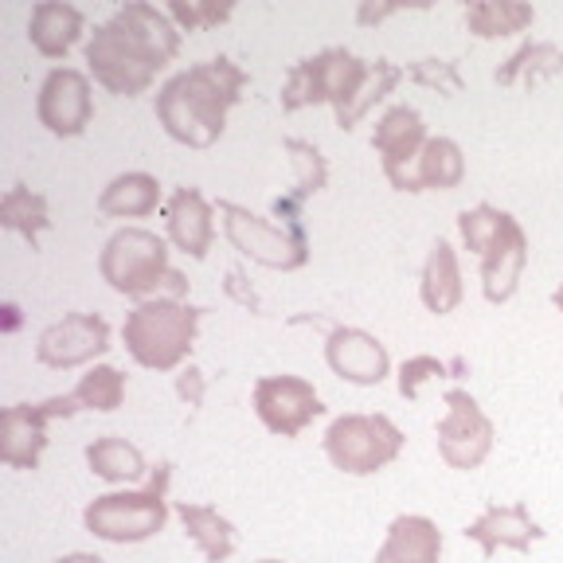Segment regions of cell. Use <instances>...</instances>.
<instances>
[{
	"instance_id": "1",
	"label": "cell",
	"mask_w": 563,
	"mask_h": 563,
	"mask_svg": "<svg viewBox=\"0 0 563 563\" xmlns=\"http://www.w3.org/2000/svg\"><path fill=\"white\" fill-rule=\"evenodd\" d=\"M176 52H180V27L165 9L145 0L122 4L106 24L90 32L82 47L95 82H102L118 98L145 95L153 79L176 59Z\"/></svg>"
},
{
	"instance_id": "2",
	"label": "cell",
	"mask_w": 563,
	"mask_h": 563,
	"mask_svg": "<svg viewBox=\"0 0 563 563\" xmlns=\"http://www.w3.org/2000/svg\"><path fill=\"white\" fill-rule=\"evenodd\" d=\"M407 70H399L396 63L387 59H361L349 47H325V52L309 55V59L294 63L282 87V110L298 114L306 106L329 102L336 114L341 130H352L368 114L379 98H387L391 90L404 82Z\"/></svg>"
},
{
	"instance_id": "3",
	"label": "cell",
	"mask_w": 563,
	"mask_h": 563,
	"mask_svg": "<svg viewBox=\"0 0 563 563\" xmlns=\"http://www.w3.org/2000/svg\"><path fill=\"white\" fill-rule=\"evenodd\" d=\"M246 70L228 55L192 63L157 90V122L188 150H211L228 130L231 106H239Z\"/></svg>"
},
{
	"instance_id": "4",
	"label": "cell",
	"mask_w": 563,
	"mask_h": 563,
	"mask_svg": "<svg viewBox=\"0 0 563 563\" xmlns=\"http://www.w3.org/2000/svg\"><path fill=\"white\" fill-rule=\"evenodd\" d=\"M457 231L466 251L482 255V294L493 306L517 294L520 274L528 266V235L509 211L493 208V203H474V208L457 211Z\"/></svg>"
},
{
	"instance_id": "5",
	"label": "cell",
	"mask_w": 563,
	"mask_h": 563,
	"mask_svg": "<svg viewBox=\"0 0 563 563\" xmlns=\"http://www.w3.org/2000/svg\"><path fill=\"white\" fill-rule=\"evenodd\" d=\"M200 313L203 309L185 306L180 298L137 301V306L125 313V325H122L125 352H130L141 368L173 372L176 364H185L188 352H192Z\"/></svg>"
},
{
	"instance_id": "6",
	"label": "cell",
	"mask_w": 563,
	"mask_h": 563,
	"mask_svg": "<svg viewBox=\"0 0 563 563\" xmlns=\"http://www.w3.org/2000/svg\"><path fill=\"white\" fill-rule=\"evenodd\" d=\"M168 482H173V466L161 462L157 474L141 489L95 497L82 512V525L90 537L106 540V544H141V540L157 537L168 520Z\"/></svg>"
},
{
	"instance_id": "7",
	"label": "cell",
	"mask_w": 563,
	"mask_h": 563,
	"mask_svg": "<svg viewBox=\"0 0 563 563\" xmlns=\"http://www.w3.org/2000/svg\"><path fill=\"white\" fill-rule=\"evenodd\" d=\"M98 274L110 290L125 294V298H145L153 290L173 286L176 294L188 290V282L176 271H168V243L157 231L145 228H122L106 239L102 255H98Z\"/></svg>"
},
{
	"instance_id": "8",
	"label": "cell",
	"mask_w": 563,
	"mask_h": 563,
	"mask_svg": "<svg viewBox=\"0 0 563 563\" xmlns=\"http://www.w3.org/2000/svg\"><path fill=\"white\" fill-rule=\"evenodd\" d=\"M216 211H220L228 243L243 258H251V263L266 266V271H301L309 263V243L301 220L271 223L263 216H255L251 208L231 200H220Z\"/></svg>"
},
{
	"instance_id": "9",
	"label": "cell",
	"mask_w": 563,
	"mask_h": 563,
	"mask_svg": "<svg viewBox=\"0 0 563 563\" xmlns=\"http://www.w3.org/2000/svg\"><path fill=\"white\" fill-rule=\"evenodd\" d=\"M404 431L387 415H341L329 422L325 454L341 474L368 477L391 466L404 450Z\"/></svg>"
},
{
	"instance_id": "10",
	"label": "cell",
	"mask_w": 563,
	"mask_h": 563,
	"mask_svg": "<svg viewBox=\"0 0 563 563\" xmlns=\"http://www.w3.org/2000/svg\"><path fill=\"white\" fill-rule=\"evenodd\" d=\"M427 122L415 106H391L384 110V118L376 122V133H372V150L379 157V168L391 180L396 192H419L415 185V168H419V157L427 150Z\"/></svg>"
},
{
	"instance_id": "11",
	"label": "cell",
	"mask_w": 563,
	"mask_h": 563,
	"mask_svg": "<svg viewBox=\"0 0 563 563\" xmlns=\"http://www.w3.org/2000/svg\"><path fill=\"white\" fill-rule=\"evenodd\" d=\"M79 411L75 396H52L44 404H16L0 415V462L12 470H35L47 450V422Z\"/></svg>"
},
{
	"instance_id": "12",
	"label": "cell",
	"mask_w": 563,
	"mask_h": 563,
	"mask_svg": "<svg viewBox=\"0 0 563 563\" xmlns=\"http://www.w3.org/2000/svg\"><path fill=\"white\" fill-rule=\"evenodd\" d=\"M439 434V457L450 470H477L493 450V422L470 391L450 387L446 415L434 427Z\"/></svg>"
},
{
	"instance_id": "13",
	"label": "cell",
	"mask_w": 563,
	"mask_h": 563,
	"mask_svg": "<svg viewBox=\"0 0 563 563\" xmlns=\"http://www.w3.org/2000/svg\"><path fill=\"white\" fill-rule=\"evenodd\" d=\"M251 404H255L258 422L271 434H282V439H294L317 415H325L321 396L301 376H263L251 391Z\"/></svg>"
},
{
	"instance_id": "14",
	"label": "cell",
	"mask_w": 563,
	"mask_h": 563,
	"mask_svg": "<svg viewBox=\"0 0 563 563\" xmlns=\"http://www.w3.org/2000/svg\"><path fill=\"white\" fill-rule=\"evenodd\" d=\"M35 118L55 137H79L95 118L90 79L75 67H55L35 98Z\"/></svg>"
},
{
	"instance_id": "15",
	"label": "cell",
	"mask_w": 563,
	"mask_h": 563,
	"mask_svg": "<svg viewBox=\"0 0 563 563\" xmlns=\"http://www.w3.org/2000/svg\"><path fill=\"white\" fill-rule=\"evenodd\" d=\"M110 349V325L98 313H67L35 341V361L44 368H79Z\"/></svg>"
},
{
	"instance_id": "16",
	"label": "cell",
	"mask_w": 563,
	"mask_h": 563,
	"mask_svg": "<svg viewBox=\"0 0 563 563\" xmlns=\"http://www.w3.org/2000/svg\"><path fill=\"white\" fill-rule=\"evenodd\" d=\"M466 540H474L482 548V555L489 560L497 548H512V552H532L537 540H544V528L532 520L525 501L512 505H485V512L466 525Z\"/></svg>"
},
{
	"instance_id": "17",
	"label": "cell",
	"mask_w": 563,
	"mask_h": 563,
	"mask_svg": "<svg viewBox=\"0 0 563 563\" xmlns=\"http://www.w3.org/2000/svg\"><path fill=\"white\" fill-rule=\"evenodd\" d=\"M325 361L336 376L349 379V384H361V387L379 384V379L387 376V368H391L384 344H379L372 333L352 329V325H336L333 333H329Z\"/></svg>"
},
{
	"instance_id": "18",
	"label": "cell",
	"mask_w": 563,
	"mask_h": 563,
	"mask_svg": "<svg viewBox=\"0 0 563 563\" xmlns=\"http://www.w3.org/2000/svg\"><path fill=\"white\" fill-rule=\"evenodd\" d=\"M165 228L176 251H185L188 258H208L211 239H216V211L203 200L200 188H176L165 203Z\"/></svg>"
},
{
	"instance_id": "19",
	"label": "cell",
	"mask_w": 563,
	"mask_h": 563,
	"mask_svg": "<svg viewBox=\"0 0 563 563\" xmlns=\"http://www.w3.org/2000/svg\"><path fill=\"white\" fill-rule=\"evenodd\" d=\"M442 560V532L431 517L407 512L387 525V537L376 552V563H439Z\"/></svg>"
},
{
	"instance_id": "20",
	"label": "cell",
	"mask_w": 563,
	"mask_h": 563,
	"mask_svg": "<svg viewBox=\"0 0 563 563\" xmlns=\"http://www.w3.org/2000/svg\"><path fill=\"white\" fill-rule=\"evenodd\" d=\"M82 12L75 4H63V0H40L27 20V40L44 59H67V52L79 44L82 35Z\"/></svg>"
},
{
	"instance_id": "21",
	"label": "cell",
	"mask_w": 563,
	"mask_h": 563,
	"mask_svg": "<svg viewBox=\"0 0 563 563\" xmlns=\"http://www.w3.org/2000/svg\"><path fill=\"white\" fill-rule=\"evenodd\" d=\"M462 271H457V251L446 239H434L431 255L422 263L419 274V298L431 313H454L462 306Z\"/></svg>"
},
{
	"instance_id": "22",
	"label": "cell",
	"mask_w": 563,
	"mask_h": 563,
	"mask_svg": "<svg viewBox=\"0 0 563 563\" xmlns=\"http://www.w3.org/2000/svg\"><path fill=\"white\" fill-rule=\"evenodd\" d=\"M173 509L208 563H223L231 552H235V525H231L220 509H211V505H192V501H176Z\"/></svg>"
},
{
	"instance_id": "23",
	"label": "cell",
	"mask_w": 563,
	"mask_h": 563,
	"mask_svg": "<svg viewBox=\"0 0 563 563\" xmlns=\"http://www.w3.org/2000/svg\"><path fill=\"white\" fill-rule=\"evenodd\" d=\"M161 203V180L150 173H122L98 192V211L114 220H141L157 211Z\"/></svg>"
},
{
	"instance_id": "24",
	"label": "cell",
	"mask_w": 563,
	"mask_h": 563,
	"mask_svg": "<svg viewBox=\"0 0 563 563\" xmlns=\"http://www.w3.org/2000/svg\"><path fill=\"white\" fill-rule=\"evenodd\" d=\"M87 466L95 477L110 485H125V482H141L145 477V457L133 442L118 439V434H102L87 446Z\"/></svg>"
},
{
	"instance_id": "25",
	"label": "cell",
	"mask_w": 563,
	"mask_h": 563,
	"mask_svg": "<svg viewBox=\"0 0 563 563\" xmlns=\"http://www.w3.org/2000/svg\"><path fill=\"white\" fill-rule=\"evenodd\" d=\"M537 20V9L525 0H477L466 9V27L477 40H501V35H517Z\"/></svg>"
},
{
	"instance_id": "26",
	"label": "cell",
	"mask_w": 563,
	"mask_h": 563,
	"mask_svg": "<svg viewBox=\"0 0 563 563\" xmlns=\"http://www.w3.org/2000/svg\"><path fill=\"white\" fill-rule=\"evenodd\" d=\"M282 150L290 153L294 165H298V185H294L290 200H278V203H274V211H278L282 220H298V216H294V208H298L301 200H309V196H317L321 188H325L329 165H325V157H321V150H317L313 141L286 137V141H282Z\"/></svg>"
},
{
	"instance_id": "27",
	"label": "cell",
	"mask_w": 563,
	"mask_h": 563,
	"mask_svg": "<svg viewBox=\"0 0 563 563\" xmlns=\"http://www.w3.org/2000/svg\"><path fill=\"white\" fill-rule=\"evenodd\" d=\"M466 180V157L457 150V141L450 137H431L427 141V150L419 157V168H415V185L419 192L427 188H439V192H450Z\"/></svg>"
},
{
	"instance_id": "28",
	"label": "cell",
	"mask_w": 563,
	"mask_h": 563,
	"mask_svg": "<svg viewBox=\"0 0 563 563\" xmlns=\"http://www.w3.org/2000/svg\"><path fill=\"white\" fill-rule=\"evenodd\" d=\"M0 223L9 231H20L35 251L40 231L52 228V220H47V200L40 192H32V188L12 185L9 192H4V200H0Z\"/></svg>"
},
{
	"instance_id": "29",
	"label": "cell",
	"mask_w": 563,
	"mask_h": 563,
	"mask_svg": "<svg viewBox=\"0 0 563 563\" xmlns=\"http://www.w3.org/2000/svg\"><path fill=\"white\" fill-rule=\"evenodd\" d=\"M552 75H563V52L560 47L555 44H525L501 70H497V75H493V79L501 82V87L525 79L528 87H532L537 79H552Z\"/></svg>"
},
{
	"instance_id": "30",
	"label": "cell",
	"mask_w": 563,
	"mask_h": 563,
	"mask_svg": "<svg viewBox=\"0 0 563 563\" xmlns=\"http://www.w3.org/2000/svg\"><path fill=\"white\" fill-rule=\"evenodd\" d=\"M70 396H75L79 411H118L125 399V376L114 364H98L79 379V387Z\"/></svg>"
},
{
	"instance_id": "31",
	"label": "cell",
	"mask_w": 563,
	"mask_h": 563,
	"mask_svg": "<svg viewBox=\"0 0 563 563\" xmlns=\"http://www.w3.org/2000/svg\"><path fill=\"white\" fill-rule=\"evenodd\" d=\"M407 79H415L419 87H434L439 95H457L462 90V75H457L454 59H415L407 67Z\"/></svg>"
},
{
	"instance_id": "32",
	"label": "cell",
	"mask_w": 563,
	"mask_h": 563,
	"mask_svg": "<svg viewBox=\"0 0 563 563\" xmlns=\"http://www.w3.org/2000/svg\"><path fill=\"white\" fill-rule=\"evenodd\" d=\"M165 12L173 16V24L180 32H200V27L223 24L231 16V4H185V0H176Z\"/></svg>"
},
{
	"instance_id": "33",
	"label": "cell",
	"mask_w": 563,
	"mask_h": 563,
	"mask_svg": "<svg viewBox=\"0 0 563 563\" xmlns=\"http://www.w3.org/2000/svg\"><path fill=\"white\" fill-rule=\"evenodd\" d=\"M431 376H446V364L434 361V356H411V361H404V368H399V391H404V399L419 396V384Z\"/></svg>"
},
{
	"instance_id": "34",
	"label": "cell",
	"mask_w": 563,
	"mask_h": 563,
	"mask_svg": "<svg viewBox=\"0 0 563 563\" xmlns=\"http://www.w3.org/2000/svg\"><path fill=\"white\" fill-rule=\"evenodd\" d=\"M176 391H180V399H188V404H200L203 399V376H200V368H188L185 376L176 379Z\"/></svg>"
},
{
	"instance_id": "35",
	"label": "cell",
	"mask_w": 563,
	"mask_h": 563,
	"mask_svg": "<svg viewBox=\"0 0 563 563\" xmlns=\"http://www.w3.org/2000/svg\"><path fill=\"white\" fill-rule=\"evenodd\" d=\"M391 12H399V9H372V4H364V9L356 12V20H361V24H372V20H384V16H391Z\"/></svg>"
},
{
	"instance_id": "36",
	"label": "cell",
	"mask_w": 563,
	"mask_h": 563,
	"mask_svg": "<svg viewBox=\"0 0 563 563\" xmlns=\"http://www.w3.org/2000/svg\"><path fill=\"white\" fill-rule=\"evenodd\" d=\"M55 563H102L98 555H90V552H70V555H59Z\"/></svg>"
},
{
	"instance_id": "37",
	"label": "cell",
	"mask_w": 563,
	"mask_h": 563,
	"mask_svg": "<svg viewBox=\"0 0 563 563\" xmlns=\"http://www.w3.org/2000/svg\"><path fill=\"white\" fill-rule=\"evenodd\" d=\"M552 306H555V309H560V313H563V286H560V290L552 294Z\"/></svg>"
},
{
	"instance_id": "38",
	"label": "cell",
	"mask_w": 563,
	"mask_h": 563,
	"mask_svg": "<svg viewBox=\"0 0 563 563\" xmlns=\"http://www.w3.org/2000/svg\"><path fill=\"white\" fill-rule=\"evenodd\" d=\"M258 563H282V560H258Z\"/></svg>"
}]
</instances>
